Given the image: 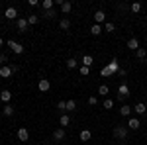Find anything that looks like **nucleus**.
<instances>
[{
    "instance_id": "b1692460",
    "label": "nucleus",
    "mask_w": 147,
    "mask_h": 145,
    "mask_svg": "<svg viewBox=\"0 0 147 145\" xmlns=\"http://www.w3.org/2000/svg\"><path fill=\"white\" fill-rule=\"evenodd\" d=\"M92 63H94L92 55H84V57H82V65H84V67H90Z\"/></svg>"
},
{
    "instance_id": "ddd939ff",
    "label": "nucleus",
    "mask_w": 147,
    "mask_h": 145,
    "mask_svg": "<svg viewBox=\"0 0 147 145\" xmlns=\"http://www.w3.org/2000/svg\"><path fill=\"white\" fill-rule=\"evenodd\" d=\"M131 106H127V104H124L122 108H120V116H124V118H131Z\"/></svg>"
},
{
    "instance_id": "79ce46f5",
    "label": "nucleus",
    "mask_w": 147,
    "mask_h": 145,
    "mask_svg": "<svg viewBox=\"0 0 147 145\" xmlns=\"http://www.w3.org/2000/svg\"><path fill=\"white\" fill-rule=\"evenodd\" d=\"M145 43H147V34H145Z\"/></svg>"
},
{
    "instance_id": "6e6552de",
    "label": "nucleus",
    "mask_w": 147,
    "mask_h": 145,
    "mask_svg": "<svg viewBox=\"0 0 147 145\" xmlns=\"http://www.w3.org/2000/svg\"><path fill=\"white\" fill-rule=\"evenodd\" d=\"M18 139H20V141H30V132H28L26 127H20V129H18Z\"/></svg>"
},
{
    "instance_id": "473e14b6",
    "label": "nucleus",
    "mask_w": 147,
    "mask_h": 145,
    "mask_svg": "<svg viewBox=\"0 0 147 145\" xmlns=\"http://www.w3.org/2000/svg\"><path fill=\"white\" fill-rule=\"evenodd\" d=\"M100 75H102V77H106V78H108V77H112V73H110V69H108V67H102Z\"/></svg>"
},
{
    "instance_id": "0eeeda50",
    "label": "nucleus",
    "mask_w": 147,
    "mask_h": 145,
    "mask_svg": "<svg viewBox=\"0 0 147 145\" xmlns=\"http://www.w3.org/2000/svg\"><path fill=\"white\" fill-rule=\"evenodd\" d=\"M106 67L110 69V73H112V75H116V73L120 71V63H118V59L114 57V59H112V61H110V63H108V65H106Z\"/></svg>"
},
{
    "instance_id": "412c9836",
    "label": "nucleus",
    "mask_w": 147,
    "mask_h": 145,
    "mask_svg": "<svg viewBox=\"0 0 147 145\" xmlns=\"http://www.w3.org/2000/svg\"><path fill=\"white\" fill-rule=\"evenodd\" d=\"M136 57L137 59H147V49L145 47H139V49L136 51Z\"/></svg>"
},
{
    "instance_id": "a211bd4d",
    "label": "nucleus",
    "mask_w": 147,
    "mask_h": 145,
    "mask_svg": "<svg viewBox=\"0 0 147 145\" xmlns=\"http://www.w3.org/2000/svg\"><path fill=\"white\" fill-rule=\"evenodd\" d=\"M79 137H80V141H90V137H92V134L88 132V129H82L79 134Z\"/></svg>"
},
{
    "instance_id": "c9c22d12",
    "label": "nucleus",
    "mask_w": 147,
    "mask_h": 145,
    "mask_svg": "<svg viewBox=\"0 0 147 145\" xmlns=\"http://www.w3.org/2000/svg\"><path fill=\"white\" fill-rule=\"evenodd\" d=\"M104 28H106V32H114V30H116V26H114L112 22H106V26H104Z\"/></svg>"
},
{
    "instance_id": "f3484780",
    "label": "nucleus",
    "mask_w": 147,
    "mask_h": 145,
    "mask_svg": "<svg viewBox=\"0 0 147 145\" xmlns=\"http://www.w3.org/2000/svg\"><path fill=\"white\" fill-rule=\"evenodd\" d=\"M127 47L134 49V51H137V49H139V41H137V37H129V39H127Z\"/></svg>"
},
{
    "instance_id": "7ed1b4c3",
    "label": "nucleus",
    "mask_w": 147,
    "mask_h": 145,
    "mask_svg": "<svg viewBox=\"0 0 147 145\" xmlns=\"http://www.w3.org/2000/svg\"><path fill=\"white\" fill-rule=\"evenodd\" d=\"M6 45L10 47V49L14 51V53H16V55H22V53H24V47L18 43V41H14V39H8V41H6Z\"/></svg>"
},
{
    "instance_id": "dca6fc26",
    "label": "nucleus",
    "mask_w": 147,
    "mask_h": 145,
    "mask_svg": "<svg viewBox=\"0 0 147 145\" xmlns=\"http://www.w3.org/2000/svg\"><path fill=\"white\" fill-rule=\"evenodd\" d=\"M12 73H14V71H12L10 65H6V67H0V77H2V78H8Z\"/></svg>"
},
{
    "instance_id": "7c9ffc66",
    "label": "nucleus",
    "mask_w": 147,
    "mask_h": 145,
    "mask_svg": "<svg viewBox=\"0 0 147 145\" xmlns=\"http://www.w3.org/2000/svg\"><path fill=\"white\" fill-rule=\"evenodd\" d=\"M77 65H79V63H77V59H73V57L67 61V67L69 69H77Z\"/></svg>"
},
{
    "instance_id": "1a4fd4ad",
    "label": "nucleus",
    "mask_w": 147,
    "mask_h": 145,
    "mask_svg": "<svg viewBox=\"0 0 147 145\" xmlns=\"http://www.w3.org/2000/svg\"><path fill=\"white\" fill-rule=\"evenodd\" d=\"M94 22L98 24V26L104 24V22H106V14H104L102 10H96V12H94Z\"/></svg>"
},
{
    "instance_id": "f257e3e1",
    "label": "nucleus",
    "mask_w": 147,
    "mask_h": 145,
    "mask_svg": "<svg viewBox=\"0 0 147 145\" xmlns=\"http://www.w3.org/2000/svg\"><path fill=\"white\" fill-rule=\"evenodd\" d=\"M114 137H118V139H127V125H116V127H114Z\"/></svg>"
},
{
    "instance_id": "5701e85b",
    "label": "nucleus",
    "mask_w": 147,
    "mask_h": 145,
    "mask_svg": "<svg viewBox=\"0 0 147 145\" xmlns=\"http://www.w3.org/2000/svg\"><path fill=\"white\" fill-rule=\"evenodd\" d=\"M53 4H55V0H43V2H41L43 10H53Z\"/></svg>"
},
{
    "instance_id": "a19ab883",
    "label": "nucleus",
    "mask_w": 147,
    "mask_h": 145,
    "mask_svg": "<svg viewBox=\"0 0 147 145\" xmlns=\"http://www.w3.org/2000/svg\"><path fill=\"white\" fill-rule=\"evenodd\" d=\"M2 45H4V39H2V37H0V47H2Z\"/></svg>"
},
{
    "instance_id": "cd10ccee",
    "label": "nucleus",
    "mask_w": 147,
    "mask_h": 145,
    "mask_svg": "<svg viewBox=\"0 0 147 145\" xmlns=\"http://www.w3.org/2000/svg\"><path fill=\"white\" fill-rule=\"evenodd\" d=\"M80 75H82V77H88V75H90V67H84V65H80Z\"/></svg>"
},
{
    "instance_id": "4468645a",
    "label": "nucleus",
    "mask_w": 147,
    "mask_h": 145,
    "mask_svg": "<svg viewBox=\"0 0 147 145\" xmlns=\"http://www.w3.org/2000/svg\"><path fill=\"white\" fill-rule=\"evenodd\" d=\"M28 28H30L28 18H20V20H18V30H20V32H28Z\"/></svg>"
},
{
    "instance_id": "4be33fe9",
    "label": "nucleus",
    "mask_w": 147,
    "mask_h": 145,
    "mask_svg": "<svg viewBox=\"0 0 147 145\" xmlns=\"http://www.w3.org/2000/svg\"><path fill=\"white\" fill-rule=\"evenodd\" d=\"M69 122H71V118H69V114H63V116L59 118V123H61V127H65V125H69Z\"/></svg>"
},
{
    "instance_id": "f704fd0d",
    "label": "nucleus",
    "mask_w": 147,
    "mask_h": 145,
    "mask_svg": "<svg viewBox=\"0 0 147 145\" xmlns=\"http://www.w3.org/2000/svg\"><path fill=\"white\" fill-rule=\"evenodd\" d=\"M131 12H141V4H139V2H134V4H131Z\"/></svg>"
},
{
    "instance_id": "4c0bfd02",
    "label": "nucleus",
    "mask_w": 147,
    "mask_h": 145,
    "mask_svg": "<svg viewBox=\"0 0 147 145\" xmlns=\"http://www.w3.org/2000/svg\"><path fill=\"white\" fill-rule=\"evenodd\" d=\"M88 104H90V106H96V104H98V98H96V96H90V98H88Z\"/></svg>"
},
{
    "instance_id": "20e7f679",
    "label": "nucleus",
    "mask_w": 147,
    "mask_h": 145,
    "mask_svg": "<svg viewBox=\"0 0 147 145\" xmlns=\"http://www.w3.org/2000/svg\"><path fill=\"white\" fill-rule=\"evenodd\" d=\"M49 88H51L49 78H39V82H37V90H39V92H47Z\"/></svg>"
},
{
    "instance_id": "c756f323",
    "label": "nucleus",
    "mask_w": 147,
    "mask_h": 145,
    "mask_svg": "<svg viewBox=\"0 0 147 145\" xmlns=\"http://www.w3.org/2000/svg\"><path fill=\"white\" fill-rule=\"evenodd\" d=\"M67 110H69V112L77 110V102H75V100H67Z\"/></svg>"
},
{
    "instance_id": "f8f14e48",
    "label": "nucleus",
    "mask_w": 147,
    "mask_h": 145,
    "mask_svg": "<svg viewBox=\"0 0 147 145\" xmlns=\"http://www.w3.org/2000/svg\"><path fill=\"white\" fill-rule=\"evenodd\" d=\"M53 139H55V141H63V139H65V129H63V127H57L55 132H53Z\"/></svg>"
},
{
    "instance_id": "9b49d317",
    "label": "nucleus",
    "mask_w": 147,
    "mask_h": 145,
    "mask_svg": "<svg viewBox=\"0 0 147 145\" xmlns=\"http://www.w3.org/2000/svg\"><path fill=\"white\" fill-rule=\"evenodd\" d=\"M10 100H12V92L10 90H2V92H0V102L10 104Z\"/></svg>"
},
{
    "instance_id": "aec40b11",
    "label": "nucleus",
    "mask_w": 147,
    "mask_h": 145,
    "mask_svg": "<svg viewBox=\"0 0 147 145\" xmlns=\"http://www.w3.org/2000/svg\"><path fill=\"white\" fill-rule=\"evenodd\" d=\"M59 28H61V30H69V28H71V20H69V18H61Z\"/></svg>"
},
{
    "instance_id": "2eb2a0df",
    "label": "nucleus",
    "mask_w": 147,
    "mask_h": 145,
    "mask_svg": "<svg viewBox=\"0 0 147 145\" xmlns=\"http://www.w3.org/2000/svg\"><path fill=\"white\" fill-rule=\"evenodd\" d=\"M14 112H16V108H14L12 104H4V110H2V114H4L6 118H10V116H14Z\"/></svg>"
},
{
    "instance_id": "9d476101",
    "label": "nucleus",
    "mask_w": 147,
    "mask_h": 145,
    "mask_svg": "<svg viewBox=\"0 0 147 145\" xmlns=\"http://www.w3.org/2000/svg\"><path fill=\"white\" fill-rule=\"evenodd\" d=\"M134 112H136V114H139V116H145V114H147V106L143 104V102H137L136 108H134Z\"/></svg>"
},
{
    "instance_id": "393cba45",
    "label": "nucleus",
    "mask_w": 147,
    "mask_h": 145,
    "mask_svg": "<svg viewBox=\"0 0 147 145\" xmlns=\"http://www.w3.org/2000/svg\"><path fill=\"white\" fill-rule=\"evenodd\" d=\"M37 22H39L37 14H30V16H28V24H30V26H35Z\"/></svg>"
},
{
    "instance_id": "c85d7f7f",
    "label": "nucleus",
    "mask_w": 147,
    "mask_h": 145,
    "mask_svg": "<svg viewBox=\"0 0 147 145\" xmlns=\"http://www.w3.org/2000/svg\"><path fill=\"white\" fill-rule=\"evenodd\" d=\"M57 14H55V10H45L43 12V18H47V20H51V18H55Z\"/></svg>"
},
{
    "instance_id": "39448f33",
    "label": "nucleus",
    "mask_w": 147,
    "mask_h": 145,
    "mask_svg": "<svg viewBox=\"0 0 147 145\" xmlns=\"http://www.w3.org/2000/svg\"><path fill=\"white\" fill-rule=\"evenodd\" d=\"M125 125H127V129H134V132H136V129L141 127V122H139L137 118H127V123H125Z\"/></svg>"
},
{
    "instance_id": "423d86ee",
    "label": "nucleus",
    "mask_w": 147,
    "mask_h": 145,
    "mask_svg": "<svg viewBox=\"0 0 147 145\" xmlns=\"http://www.w3.org/2000/svg\"><path fill=\"white\" fill-rule=\"evenodd\" d=\"M4 16H6V20H16V18H18V10H16L14 6H8L6 12H4Z\"/></svg>"
},
{
    "instance_id": "58836bf2",
    "label": "nucleus",
    "mask_w": 147,
    "mask_h": 145,
    "mask_svg": "<svg viewBox=\"0 0 147 145\" xmlns=\"http://www.w3.org/2000/svg\"><path fill=\"white\" fill-rule=\"evenodd\" d=\"M118 75H120V77H125V75H127V71H125V69H120V71H118Z\"/></svg>"
},
{
    "instance_id": "a878e982",
    "label": "nucleus",
    "mask_w": 147,
    "mask_h": 145,
    "mask_svg": "<svg viewBox=\"0 0 147 145\" xmlns=\"http://www.w3.org/2000/svg\"><path fill=\"white\" fill-rule=\"evenodd\" d=\"M90 34H92V35H100V34H102V26L94 24V26L90 28Z\"/></svg>"
},
{
    "instance_id": "f03ea898",
    "label": "nucleus",
    "mask_w": 147,
    "mask_h": 145,
    "mask_svg": "<svg viewBox=\"0 0 147 145\" xmlns=\"http://www.w3.org/2000/svg\"><path fill=\"white\" fill-rule=\"evenodd\" d=\"M129 94H131L129 86H127L125 82H122V84H120V88H118V98H120V100H125V98H127Z\"/></svg>"
},
{
    "instance_id": "37998d69",
    "label": "nucleus",
    "mask_w": 147,
    "mask_h": 145,
    "mask_svg": "<svg viewBox=\"0 0 147 145\" xmlns=\"http://www.w3.org/2000/svg\"><path fill=\"white\" fill-rule=\"evenodd\" d=\"M0 10H2V4H0Z\"/></svg>"
},
{
    "instance_id": "72a5a7b5",
    "label": "nucleus",
    "mask_w": 147,
    "mask_h": 145,
    "mask_svg": "<svg viewBox=\"0 0 147 145\" xmlns=\"http://www.w3.org/2000/svg\"><path fill=\"white\" fill-rule=\"evenodd\" d=\"M0 63H2V67L8 65V57H6V53H0Z\"/></svg>"
},
{
    "instance_id": "c03bdc74",
    "label": "nucleus",
    "mask_w": 147,
    "mask_h": 145,
    "mask_svg": "<svg viewBox=\"0 0 147 145\" xmlns=\"http://www.w3.org/2000/svg\"><path fill=\"white\" fill-rule=\"evenodd\" d=\"M145 61H147V59H145Z\"/></svg>"
},
{
    "instance_id": "6ab92c4d",
    "label": "nucleus",
    "mask_w": 147,
    "mask_h": 145,
    "mask_svg": "<svg viewBox=\"0 0 147 145\" xmlns=\"http://www.w3.org/2000/svg\"><path fill=\"white\" fill-rule=\"evenodd\" d=\"M71 10H73V4L65 0V2L61 4V12H63V14H69V12H71Z\"/></svg>"
},
{
    "instance_id": "e433bc0d",
    "label": "nucleus",
    "mask_w": 147,
    "mask_h": 145,
    "mask_svg": "<svg viewBox=\"0 0 147 145\" xmlns=\"http://www.w3.org/2000/svg\"><path fill=\"white\" fill-rule=\"evenodd\" d=\"M57 108H59V110H67V102H65V100H61L59 104H57Z\"/></svg>"
},
{
    "instance_id": "2f4dec72",
    "label": "nucleus",
    "mask_w": 147,
    "mask_h": 145,
    "mask_svg": "<svg viewBox=\"0 0 147 145\" xmlns=\"http://www.w3.org/2000/svg\"><path fill=\"white\" fill-rule=\"evenodd\" d=\"M102 106H104V110H110V108H112V106H114V100H110V98H106Z\"/></svg>"
},
{
    "instance_id": "bb28decb",
    "label": "nucleus",
    "mask_w": 147,
    "mask_h": 145,
    "mask_svg": "<svg viewBox=\"0 0 147 145\" xmlns=\"http://www.w3.org/2000/svg\"><path fill=\"white\" fill-rule=\"evenodd\" d=\"M108 92H110V88H108L106 84H100V86H98V94H100V96H106Z\"/></svg>"
},
{
    "instance_id": "ea45409f",
    "label": "nucleus",
    "mask_w": 147,
    "mask_h": 145,
    "mask_svg": "<svg viewBox=\"0 0 147 145\" xmlns=\"http://www.w3.org/2000/svg\"><path fill=\"white\" fill-rule=\"evenodd\" d=\"M12 67V71H14V73H18V71H20V65H10Z\"/></svg>"
}]
</instances>
